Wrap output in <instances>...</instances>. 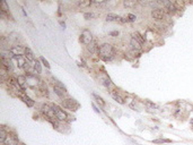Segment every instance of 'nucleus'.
Returning a JSON list of instances; mask_svg holds the SVG:
<instances>
[{"mask_svg": "<svg viewBox=\"0 0 193 145\" xmlns=\"http://www.w3.org/2000/svg\"><path fill=\"white\" fill-rule=\"evenodd\" d=\"M116 54L115 48L113 47L111 43H103L101 44L98 47V51H97V54L98 57L101 58L104 61H111V60L114 59Z\"/></svg>", "mask_w": 193, "mask_h": 145, "instance_id": "f257e3e1", "label": "nucleus"}, {"mask_svg": "<svg viewBox=\"0 0 193 145\" xmlns=\"http://www.w3.org/2000/svg\"><path fill=\"white\" fill-rule=\"evenodd\" d=\"M51 107H52V110L54 111L56 118L59 123H62V121H67V120H68V118H69L68 114L63 110L62 108L59 107V105H56V104H51Z\"/></svg>", "mask_w": 193, "mask_h": 145, "instance_id": "f03ea898", "label": "nucleus"}, {"mask_svg": "<svg viewBox=\"0 0 193 145\" xmlns=\"http://www.w3.org/2000/svg\"><path fill=\"white\" fill-rule=\"evenodd\" d=\"M151 17H153L155 21H157V22H164L166 18H169V14L165 13L164 10L162 9V8H154L153 10H151Z\"/></svg>", "mask_w": 193, "mask_h": 145, "instance_id": "7ed1b4c3", "label": "nucleus"}, {"mask_svg": "<svg viewBox=\"0 0 193 145\" xmlns=\"http://www.w3.org/2000/svg\"><path fill=\"white\" fill-rule=\"evenodd\" d=\"M61 105L65 109H68L70 111H76L77 109H79V103L76 100L71 98H65L61 102Z\"/></svg>", "mask_w": 193, "mask_h": 145, "instance_id": "20e7f679", "label": "nucleus"}, {"mask_svg": "<svg viewBox=\"0 0 193 145\" xmlns=\"http://www.w3.org/2000/svg\"><path fill=\"white\" fill-rule=\"evenodd\" d=\"M26 79H27V86L33 88V90L34 88H38L41 84H42L41 79L36 75H27L26 76Z\"/></svg>", "mask_w": 193, "mask_h": 145, "instance_id": "39448f33", "label": "nucleus"}, {"mask_svg": "<svg viewBox=\"0 0 193 145\" xmlns=\"http://www.w3.org/2000/svg\"><path fill=\"white\" fill-rule=\"evenodd\" d=\"M79 41H80L83 44H85L86 47H87V45H89V44L94 41V40H93V35H92L90 31H88V30H84V31L81 32L80 38H79Z\"/></svg>", "mask_w": 193, "mask_h": 145, "instance_id": "423d86ee", "label": "nucleus"}, {"mask_svg": "<svg viewBox=\"0 0 193 145\" xmlns=\"http://www.w3.org/2000/svg\"><path fill=\"white\" fill-rule=\"evenodd\" d=\"M9 51L11 52L14 57L16 56H24V52H25V47H22V45H18V44H14L9 48Z\"/></svg>", "mask_w": 193, "mask_h": 145, "instance_id": "0eeeda50", "label": "nucleus"}, {"mask_svg": "<svg viewBox=\"0 0 193 145\" xmlns=\"http://www.w3.org/2000/svg\"><path fill=\"white\" fill-rule=\"evenodd\" d=\"M17 95H18L19 98L22 99V101L24 102V103H26V104H27V107H29V108L34 107V104H35L34 100H32V99L29 98L28 95H26L25 93H24V91L18 92V93H17Z\"/></svg>", "mask_w": 193, "mask_h": 145, "instance_id": "6e6552de", "label": "nucleus"}, {"mask_svg": "<svg viewBox=\"0 0 193 145\" xmlns=\"http://www.w3.org/2000/svg\"><path fill=\"white\" fill-rule=\"evenodd\" d=\"M19 144V139L17 137L15 133H10L8 134V137H7L6 142L3 143V145H18Z\"/></svg>", "mask_w": 193, "mask_h": 145, "instance_id": "1a4fd4ad", "label": "nucleus"}, {"mask_svg": "<svg viewBox=\"0 0 193 145\" xmlns=\"http://www.w3.org/2000/svg\"><path fill=\"white\" fill-rule=\"evenodd\" d=\"M24 57L27 59V61H29L31 63H33L34 65V63H35V56H34V54H33V51L29 49L28 47H25V52H24Z\"/></svg>", "mask_w": 193, "mask_h": 145, "instance_id": "9d476101", "label": "nucleus"}, {"mask_svg": "<svg viewBox=\"0 0 193 145\" xmlns=\"http://www.w3.org/2000/svg\"><path fill=\"white\" fill-rule=\"evenodd\" d=\"M1 66L5 67L9 72H11L14 69V65H13L11 59H5V58H1Z\"/></svg>", "mask_w": 193, "mask_h": 145, "instance_id": "9b49d317", "label": "nucleus"}, {"mask_svg": "<svg viewBox=\"0 0 193 145\" xmlns=\"http://www.w3.org/2000/svg\"><path fill=\"white\" fill-rule=\"evenodd\" d=\"M13 59H15L16 61H17V66H18V68L24 69V67H25L26 63H27V59H26L24 56H16V57H14Z\"/></svg>", "mask_w": 193, "mask_h": 145, "instance_id": "f8f14e48", "label": "nucleus"}, {"mask_svg": "<svg viewBox=\"0 0 193 145\" xmlns=\"http://www.w3.org/2000/svg\"><path fill=\"white\" fill-rule=\"evenodd\" d=\"M98 47H100V45L97 44V41H96V40H94V41L92 42L89 45H87V47H86V49H87V51L89 52L90 54H96L97 51H98Z\"/></svg>", "mask_w": 193, "mask_h": 145, "instance_id": "ddd939ff", "label": "nucleus"}, {"mask_svg": "<svg viewBox=\"0 0 193 145\" xmlns=\"http://www.w3.org/2000/svg\"><path fill=\"white\" fill-rule=\"evenodd\" d=\"M130 48L132 50H137V51H140L142 50V44H140L139 42L136 40V39L131 38L130 39Z\"/></svg>", "mask_w": 193, "mask_h": 145, "instance_id": "4468645a", "label": "nucleus"}, {"mask_svg": "<svg viewBox=\"0 0 193 145\" xmlns=\"http://www.w3.org/2000/svg\"><path fill=\"white\" fill-rule=\"evenodd\" d=\"M17 82H18L19 87L22 90H25L26 85H27V79H26V75H18L17 76Z\"/></svg>", "mask_w": 193, "mask_h": 145, "instance_id": "2eb2a0df", "label": "nucleus"}, {"mask_svg": "<svg viewBox=\"0 0 193 145\" xmlns=\"http://www.w3.org/2000/svg\"><path fill=\"white\" fill-rule=\"evenodd\" d=\"M111 96L113 98V100H115L118 103H120V104H124L125 103V101H124V99L122 98L121 95L119 94L118 93V91H111Z\"/></svg>", "mask_w": 193, "mask_h": 145, "instance_id": "dca6fc26", "label": "nucleus"}, {"mask_svg": "<svg viewBox=\"0 0 193 145\" xmlns=\"http://www.w3.org/2000/svg\"><path fill=\"white\" fill-rule=\"evenodd\" d=\"M101 83H102V84H103V85L105 86V87H107V88L114 87L112 81H111V79H110L106 75H104L103 77H101Z\"/></svg>", "mask_w": 193, "mask_h": 145, "instance_id": "f3484780", "label": "nucleus"}, {"mask_svg": "<svg viewBox=\"0 0 193 145\" xmlns=\"http://www.w3.org/2000/svg\"><path fill=\"white\" fill-rule=\"evenodd\" d=\"M8 134H9V132H7V130L5 129V126H1V129H0V143H1V144H3V143L6 142L7 137H8Z\"/></svg>", "mask_w": 193, "mask_h": 145, "instance_id": "a211bd4d", "label": "nucleus"}, {"mask_svg": "<svg viewBox=\"0 0 193 145\" xmlns=\"http://www.w3.org/2000/svg\"><path fill=\"white\" fill-rule=\"evenodd\" d=\"M131 38L136 39V40H137L140 44H142V45H143V43L146 42V40H145V38H143V35H141L139 32H133V33L131 34Z\"/></svg>", "mask_w": 193, "mask_h": 145, "instance_id": "6ab92c4d", "label": "nucleus"}, {"mask_svg": "<svg viewBox=\"0 0 193 145\" xmlns=\"http://www.w3.org/2000/svg\"><path fill=\"white\" fill-rule=\"evenodd\" d=\"M38 93L42 96H47L49 95V92H47V87L45 86L44 83H42L40 85V87L38 88Z\"/></svg>", "mask_w": 193, "mask_h": 145, "instance_id": "aec40b11", "label": "nucleus"}, {"mask_svg": "<svg viewBox=\"0 0 193 145\" xmlns=\"http://www.w3.org/2000/svg\"><path fill=\"white\" fill-rule=\"evenodd\" d=\"M137 1H134V0H124L123 1V6L127 7V8H133V7L137 6Z\"/></svg>", "mask_w": 193, "mask_h": 145, "instance_id": "412c9836", "label": "nucleus"}, {"mask_svg": "<svg viewBox=\"0 0 193 145\" xmlns=\"http://www.w3.org/2000/svg\"><path fill=\"white\" fill-rule=\"evenodd\" d=\"M119 18H120V16H118V15H114V14H107L105 19L107 21V22H119Z\"/></svg>", "mask_w": 193, "mask_h": 145, "instance_id": "4be33fe9", "label": "nucleus"}, {"mask_svg": "<svg viewBox=\"0 0 193 145\" xmlns=\"http://www.w3.org/2000/svg\"><path fill=\"white\" fill-rule=\"evenodd\" d=\"M140 54H141L140 51L132 50V49H130V50L128 51V56H130L131 58H138V57H140Z\"/></svg>", "mask_w": 193, "mask_h": 145, "instance_id": "5701e85b", "label": "nucleus"}, {"mask_svg": "<svg viewBox=\"0 0 193 145\" xmlns=\"http://www.w3.org/2000/svg\"><path fill=\"white\" fill-rule=\"evenodd\" d=\"M34 68H35V70H36V74H41V72H42V65H41L40 59H38H38L35 60Z\"/></svg>", "mask_w": 193, "mask_h": 145, "instance_id": "b1692460", "label": "nucleus"}, {"mask_svg": "<svg viewBox=\"0 0 193 145\" xmlns=\"http://www.w3.org/2000/svg\"><path fill=\"white\" fill-rule=\"evenodd\" d=\"M93 96H94V99L96 100L97 103L100 104L101 107H105V101H104V100L102 98H101V96H98V95L95 94V93H93Z\"/></svg>", "mask_w": 193, "mask_h": 145, "instance_id": "393cba45", "label": "nucleus"}, {"mask_svg": "<svg viewBox=\"0 0 193 145\" xmlns=\"http://www.w3.org/2000/svg\"><path fill=\"white\" fill-rule=\"evenodd\" d=\"M0 10L5 12V13H9V7H8L6 1H1L0 2Z\"/></svg>", "mask_w": 193, "mask_h": 145, "instance_id": "a878e982", "label": "nucleus"}, {"mask_svg": "<svg viewBox=\"0 0 193 145\" xmlns=\"http://www.w3.org/2000/svg\"><path fill=\"white\" fill-rule=\"evenodd\" d=\"M77 5L79 7H81V8H85V7L92 6V5H93V1H79Z\"/></svg>", "mask_w": 193, "mask_h": 145, "instance_id": "bb28decb", "label": "nucleus"}, {"mask_svg": "<svg viewBox=\"0 0 193 145\" xmlns=\"http://www.w3.org/2000/svg\"><path fill=\"white\" fill-rule=\"evenodd\" d=\"M155 144H163V143H172L171 139H166V138H159V139H155L153 141Z\"/></svg>", "mask_w": 193, "mask_h": 145, "instance_id": "cd10ccee", "label": "nucleus"}, {"mask_svg": "<svg viewBox=\"0 0 193 145\" xmlns=\"http://www.w3.org/2000/svg\"><path fill=\"white\" fill-rule=\"evenodd\" d=\"M127 19H128V22H136V19H137V16L133 15V14H128L127 16Z\"/></svg>", "mask_w": 193, "mask_h": 145, "instance_id": "c85d7f7f", "label": "nucleus"}, {"mask_svg": "<svg viewBox=\"0 0 193 145\" xmlns=\"http://www.w3.org/2000/svg\"><path fill=\"white\" fill-rule=\"evenodd\" d=\"M40 61L43 63L44 66L47 67V69H50V65H49V63H47V60L45 59V58H44V57H40Z\"/></svg>", "mask_w": 193, "mask_h": 145, "instance_id": "c756f323", "label": "nucleus"}, {"mask_svg": "<svg viewBox=\"0 0 193 145\" xmlns=\"http://www.w3.org/2000/svg\"><path fill=\"white\" fill-rule=\"evenodd\" d=\"M0 17L1 18H3V19H9V13H5V12H1L0 10Z\"/></svg>", "mask_w": 193, "mask_h": 145, "instance_id": "7c9ffc66", "label": "nucleus"}, {"mask_svg": "<svg viewBox=\"0 0 193 145\" xmlns=\"http://www.w3.org/2000/svg\"><path fill=\"white\" fill-rule=\"evenodd\" d=\"M146 103V105L148 108H150V109H157V105H156L155 103H153V102H150V101H146L145 102Z\"/></svg>", "mask_w": 193, "mask_h": 145, "instance_id": "2f4dec72", "label": "nucleus"}, {"mask_svg": "<svg viewBox=\"0 0 193 145\" xmlns=\"http://www.w3.org/2000/svg\"><path fill=\"white\" fill-rule=\"evenodd\" d=\"M84 17H85V19H92L94 17V14L93 13H85Z\"/></svg>", "mask_w": 193, "mask_h": 145, "instance_id": "473e14b6", "label": "nucleus"}, {"mask_svg": "<svg viewBox=\"0 0 193 145\" xmlns=\"http://www.w3.org/2000/svg\"><path fill=\"white\" fill-rule=\"evenodd\" d=\"M118 35H119V31L110 32V36H118Z\"/></svg>", "mask_w": 193, "mask_h": 145, "instance_id": "72a5a7b5", "label": "nucleus"}, {"mask_svg": "<svg viewBox=\"0 0 193 145\" xmlns=\"http://www.w3.org/2000/svg\"><path fill=\"white\" fill-rule=\"evenodd\" d=\"M93 108H94V110L96 111L97 114H100V110H98V109H97V108H96V105H95V104H94V103H93Z\"/></svg>", "mask_w": 193, "mask_h": 145, "instance_id": "f704fd0d", "label": "nucleus"}, {"mask_svg": "<svg viewBox=\"0 0 193 145\" xmlns=\"http://www.w3.org/2000/svg\"><path fill=\"white\" fill-rule=\"evenodd\" d=\"M60 25H61V27H62L63 30L65 29V22H60Z\"/></svg>", "mask_w": 193, "mask_h": 145, "instance_id": "c9c22d12", "label": "nucleus"}, {"mask_svg": "<svg viewBox=\"0 0 193 145\" xmlns=\"http://www.w3.org/2000/svg\"><path fill=\"white\" fill-rule=\"evenodd\" d=\"M190 124L193 126V118H192V119H190Z\"/></svg>", "mask_w": 193, "mask_h": 145, "instance_id": "e433bc0d", "label": "nucleus"}, {"mask_svg": "<svg viewBox=\"0 0 193 145\" xmlns=\"http://www.w3.org/2000/svg\"><path fill=\"white\" fill-rule=\"evenodd\" d=\"M192 130H193V126H192Z\"/></svg>", "mask_w": 193, "mask_h": 145, "instance_id": "4c0bfd02", "label": "nucleus"}]
</instances>
